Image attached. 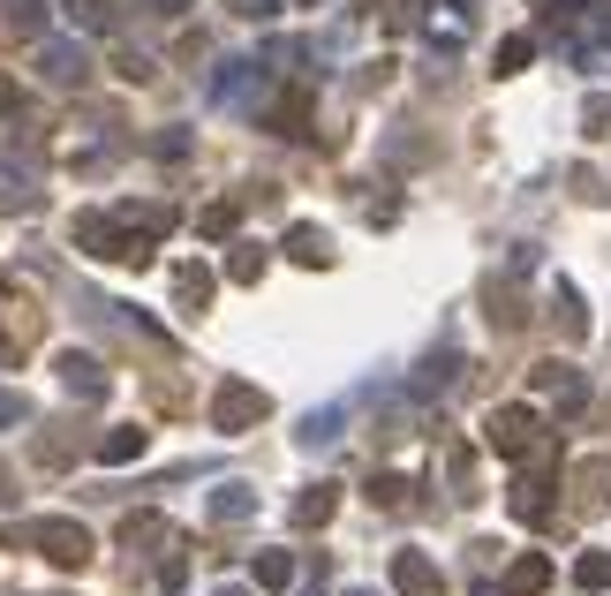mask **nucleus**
Wrapping results in <instances>:
<instances>
[{"label":"nucleus","mask_w":611,"mask_h":596,"mask_svg":"<svg viewBox=\"0 0 611 596\" xmlns=\"http://www.w3.org/2000/svg\"><path fill=\"white\" fill-rule=\"evenodd\" d=\"M212 416H219V430H257L264 416H272V400H264V385L227 378V385L212 393Z\"/></svg>","instance_id":"obj_1"},{"label":"nucleus","mask_w":611,"mask_h":596,"mask_svg":"<svg viewBox=\"0 0 611 596\" xmlns=\"http://www.w3.org/2000/svg\"><path fill=\"white\" fill-rule=\"evenodd\" d=\"M84 76H91V61H84V45H76V39H39V84L76 91Z\"/></svg>","instance_id":"obj_2"},{"label":"nucleus","mask_w":611,"mask_h":596,"mask_svg":"<svg viewBox=\"0 0 611 596\" xmlns=\"http://www.w3.org/2000/svg\"><path fill=\"white\" fill-rule=\"evenodd\" d=\"M491 446H498V453H536V446H544V416H536V408H498V416H491Z\"/></svg>","instance_id":"obj_3"},{"label":"nucleus","mask_w":611,"mask_h":596,"mask_svg":"<svg viewBox=\"0 0 611 596\" xmlns=\"http://www.w3.org/2000/svg\"><path fill=\"white\" fill-rule=\"evenodd\" d=\"M393 589L400 596H445V582H438V566L423 552H393Z\"/></svg>","instance_id":"obj_4"},{"label":"nucleus","mask_w":611,"mask_h":596,"mask_svg":"<svg viewBox=\"0 0 611 596\" xmlns=\"http://www.w3.org/2000/svg\"><path fill=\"white\" fill-rule=\"evenodd\" d=\"M333 513H340V483H309L303 499L287 506V529H325Z\"/></svg>","instance_id":"obj_5"},{"label":"nucleus","mask_w":611,"mask_h":596,"mask_svg":"<svg viewBox=\"0 0 611 596\" xmlns=\"http://www.w3.org/2000/svg\"><path fill=\"white\" fill-rule=\"evenodd\" d=\"M61 385H69L76 400H98V393H106V370H98V355H84V347H76V355H61Z\"/></svg>","instance_id":"obj_6"},{"label":"nucleus","mask_w":611,"mask_h":596,"mask_svg":"<svg viewBox=\"0 0 611 596\" xmlns=\"http://www.w3.org/2000/svg\"><path fill=\"white\" fill-rule=\"evenodd\" d=\"M144 446H151V438H144L136 424H114L106 438H98V461H106V469H122V461H136Z\"/></svg>","instance_id":"obj_7"},{"label":"nucleus","mask_w":611,"mask_h":596,"mask_svg":"<svg viewBox=\"0 0 611 596\" xmlns=\"http://www.w3.org/2000/svg\"><path fill=\"white\" fill-rule=\"evenodd\" d=\"M280 250L295 257V264H333V242H325V227H287V242Z\"/></svg>","instance_id":"obj_8"},{"label":"nucleus","mask_w":611,"mask_h":596,"mask_svg":"<svg viewBox=\"0 0 611 596\" xmlns=\"http://www.w3.org/2000/svg\"><path fill=\"white\" fill-rule=\"evenodd\" d=\"M250 513H257V499H250V491H242V483H227V491H212V521H219V529H227V521H234V529H242V521H250Z\"/></svg>","instance_id":"obj_9"},{"label":"nucleus","mask_w":611,"mask_h":596,"mask_svg":"<svg viewBox=\"0 0 611 596\" xmlns=\"http://www.w3.org/2000/svg\"><path fill=\"white\" fill-rule=\"evenodd\" d=\"M506 582H514V596H536V589H551V558H514V574H506Z\"/></svg>","instance_id":"obj_10"},{"label":"nucleus","mask_w":611,"mask_h":596,"mask_svg":"<svg viewBox=\"0 0 611 596\" xmlns=\"http://www.w3.org/2000/svg\"><path fill=\"white\" fill-rule=\"evenodd\" d=\"M250 574H257V589H287L295 582V552H257Z\"/></svg>","instance_id":"obj_11"},{"label":"nucleus","mask_w":611,"mask_h":596,"mask_svg":"<svg viewBox=\"0 0 611 596\" xmlns=\"http://www.w3.org/2000/svg\"><path fill=\"white\" fill-rule=\"evenodd\" d=\"M175 295H181V310H197V302L212 295V272L204 264H175Z\"/></svg>","instance_id":"obj_12"},{"label":"nucleus","mask_w":611,"mask_h":596,"mask_svg":"<svg viewBox=\"0 0 611 596\" xmlns=\"http://www.w3.org/2000/svg\"><path fill=\"white\" fill-rule=\"evenodd\" d=\"M573 582L581 589H611V552H581L573 558Z\"/></svg>","instance_id":"obj_13"},{"label":"nucleus","mask_w":611,"mask_h":596,"mask_svg":"<svg viewBox=\"0 0 611 596\" xmlns=\"http://www.w3.org/2000/svg\"><path fill=\"white\" fill-rule=\"evenodd\" d=\"M528 61H536V39H506L498 45V76H522Z\"/></svg>","instance_id":"obj_14"},{"label":"nucleus","mask_w":611,"mask_h":596,"mask_svg":"<svg viewBox=\"0 0 611 596\" xmlns=\"http://www.w3.org/2000/svg\"><path fill=\"white\" fill-rule=\"evenodd\" d=\"M31 424V393H15V385H0V430Z\"/></svg>","instance_id":"obj_15"},{"label":"nucleus","mask_w":611,"mask_h":596,"mask_svg":"<svg viewBox=\"0 0 611 596\" xmlns=\"http://www.w3.org/2000/svg\"><path fill=\"white\" fill-rule=\"evenodd\" d=\"M234 219H242L234 205H204V212H197V234H212L219 242V234H234Z\"/></svg>","instance_id":"obj_16"},{"label":"nucleus","mask_w":611,"mask_h":596,"mask_svg":"<svg viewBox=\"0 0 611 596\" xmlns=\"http://www.w3.org/2000/svg\"><path fill=\"white\" fill-rule=\"evenodd\" d=\"M227 8H234L242 23H272V8H280V0H227Z\"/></svg>","instance_id":"obj_17"},{"label":"nucleus","mask_w":611,"mask_h":596,"mask_svg":"<svg viewBox=\"0 0 611 596\" xmlns=\"http://www.w3.org/2000/svg\"><path fill=\"white\" fill-rule=\"evenodd\" d=\"M227 272H234V280L250 287V280H257V272H264V257H257V250H234V264H227Z\"/></svg>","instance_id":"obj_18"},{"label":"nucleus","mask_w":611,"mask_h":596,"mask_svg":"<svg viewBox=\"0 0 611 596\" xmlns=\"http://www.w3.org/2000/svg\"><path fill=\"white\" fill-rule=\"evenodd\" d=\"M476 596H506V589H491V582H483V589H476Z\"/></svg>","instance_id":"obj_19"},{"label":"nucleus","mask_w":611,"mask_h":596,"mask_svg":"<svg viewBox=\"0 0 611 596\" xmlns=\"http://www.w3.org/2000/svg\"><path fill=\"white\" fill-rule=\"evenodd\" d=\"M0 363H8V341H0Z\"/></svg>","instance_id":"obj_20"},{"label":"nucleus","mask_w":611,"mask_h":596,"mask_svg":"<svg viewBox=\"0 0 611 596\" xmlns=\"http://www.w3.org/2000/svg\"><path fill=\"white\" fill-rule=\"evenodd\" d=\"M355 596H378V589H355Z\"/></svg>","instance_id":"obj_21"}]
</instances>
